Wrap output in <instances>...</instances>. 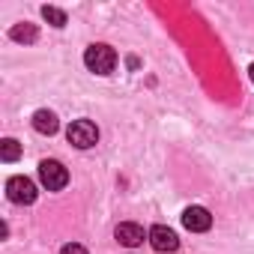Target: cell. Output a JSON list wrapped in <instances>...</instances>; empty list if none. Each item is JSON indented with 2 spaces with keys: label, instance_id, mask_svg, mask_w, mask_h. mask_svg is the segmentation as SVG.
Returning a JSON list of instances; mask_svg holds the SVG:
<instances>
[{
  "label": "cell",
  "instance_id": "cell-5",
  "mask_svg": "<svg viewBox=\"0 0 254 254\" xmlns=\"http://www.w3.org/2000/svg\"><path fill=\"white\" fill-rule=\"evenodd\" d=\"M147 239H150V245L156 248V251H168V254H174L177 248H180V239H177V233L171 230V227H165V224H156L150 233H147Z\"/></svg>",
  "mask_w": 254,
  "mask_h": 254
},
{
  "label": "cell",
  "instance_id": "cell-9",
  "mask_svg": "<svg viewBox=\"0 0 254 254\" xmlns=\"http://www.w3.org/2000/svg\"><path fill=\"white\" fill-rule=\"evenodd\" d=\"M9 36H12L15 42H27V45H30V42H36V39H39V30H36L33 24H27V21H24V24H15V27L9 30Z\"/></svg>",
  "mask_w": 254,
  "mask_h": 254
},
{
  "label": "cell",
  "instance_id": "cell-7",
  "mask_svg": "<svg viewBox=\"0 0 254 254\" xmlns=\"http://www.w3.org/2000/svg\"><path fill=\"white\" fill-rule=\"evenodd\" d=\"M114 236H117L126 248H135V245H141V242H144V227H141V224H135V221H123V224L114 230Z\"/></svg>",
  "mask_w": 254,
  "mask_h": 254
},
{
  "label": "cell",
  "instance_id": "cell-13",
  "mask_svg": "<svg viewBox=\"0 0 254 254\" xmlns=\"http://www.w3.org/2000/svg\"><path fill=\"white\" fill-rule=\"evenodd\" d=\"M248 78H251V84H254V63L248 66Z\"/></svg>",
  "mask_w": 254,
  "mask_h": 254
},
{
  "label": "cell",
  "instance_id": "cell-2",
  "mask_svg": "<svg viewBox=\"0 0 254 254\" xmlns=\"http://www.w3.org/2000/svg\"><path fill=\"white\" fill-rule=\"evenodd\" d=\"M66 138H69L72 147L87 150V147H93L99 141V129H96V123H90V120H75L66 129Z\"/></svg>",
  "mask_w": 254,
  "mask_h": 254
},
{
  "label": "cell",
  "instance_id": "cell-6",
  "mask_svg": "<svg viewBox=\"0 0 254 254\" xmlns=\"http://www.w3.org/2000/svg\"><path fill=\"white\" fill-rule=\"evenodd\" d=\"M183 224H186V230H191V233H203V230L212 227V215H209V209H203V206H189V209L183 212Z\"/></svg>",
  "mask_w": 254,
  "mask_h": 254
},
{
  "label": "cell",
  "instance_id": "cell-11",
  "mask_svg": "<svg viewBox=\"0 0 254 254\" xmlns=\"http://www.w3.org/2000/svg\"><path fill=\"white\" fill-rule=\"evenodd\" d=\"M42 18H45L48 24H54V27H63V24H66V12L57 9V6H42Z\"/></svg>",
  "mask_w": 254,
  "mask_h": 254
},
{
  "label": "cell",
  "instance_id": "cell-12",
  "mask_svg": "<svg viewBox=\"0 0 254 254\" xmlns=\"http://www.w3.org/2000/svg\"><path fill=\"white\" fill-rule=\"evenodd\" d=\"M60 254H87V248L84 245H78V242H69V245H63V251Z\"/></svg>",
  "mask_w": 254,
  "mask_h": 254
},
{
  "label": "cell",
  "instance_id": "cell-1",
  "mask_svg": "<svg viewBox=\"0 0 254 254\" xmlns=\"http://www.w3.org/2000/svg\"><path fill=\"white\" fill-rule=\"evenodd\" d=\"M84 63L96 75H111L117 69V51L111 45H105V42H96V45H90L84 51Z\"/></svg>",
  "mask_w": 254,
  "mask_h": 254
},
{
  "label": "cell",
  "instance_id": "cell-10",
  "mask_svg": "<svg viewBox=\"0 0 254 254\" xmlns=\"http://www.w3.org/2000/svg\"><path fill=\"white\" fill-rule=\"evenodd\" d=\"M21 156V144L15 138H3V144H0V159L3 162H15Z\"/></svg>",
  "mask_w": 254,
  "mask_h": 254
},
{
  "label": "cell",
  "instance_id": "cell-8",
  "mask_svg": "<svg viewBox=\"0 0 254 254\" xmlns=\"http://www.w3.org/2000/svg\"><path fill=\"white\" fill-rule=\"evenodd\" d=\"M33 129L39 132V135H54L57 129H60V123H57V114L54 111H36L33 114Z\"/></svg>",
  "mask_w": 254,
  "mask_h": 254
},
{
  "label": "cell",
  "instance_id": "cell-3",
  "mask_svg": "<svg viewBox=\"0 0 254 254\" xmlns=\"http://www.w3.org/2000/svg\"><path fill=\"white\" fill-rule=\"evenodd\" d=\"M39 180H42V186H45L48 191H60V189H66V183H69V171H66L57 159H45V162L39 165Z\"/></svg>",
  "mask_w": 254,
  "mask_h": 254
},
{
  "label": "cell",
  "instance_id": "cell-4",
  "mask_svg": "<svg viewBox=\"0 0 254 254\" xmlns=\"http://www.w3.org/2000/svg\"><path fill=\"white\" fill-rule=\"evenodd\" d=\"M36 183L33 180H27V177H9L6 180V197L12 200V203H18V206H27V203H33L36 200Z\"/></svg>",
  "mask_w": 254,
  "mask_h": 254
}]
</instances>
